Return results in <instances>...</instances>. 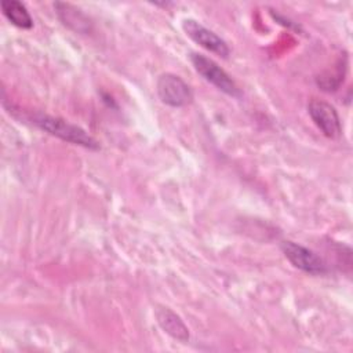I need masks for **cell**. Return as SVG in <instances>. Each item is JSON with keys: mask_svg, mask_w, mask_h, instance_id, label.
Instances as JSON below:
<instances>
[{"mask_svg": "<svg viewBox=\"0 0 353 353\" xmlns=\"http://www.w3.org/2000/svg\"><path fill=\"white\" fill-rule=\"evenodd\" d=\"M156 88L160 101L172 108L186 106L193 99V92L188 83L174 73H163L157 79Z\"/></svg>", "mask_w": 353, "mask_h": 353, "instance_id": "cell-3", "label": "cell"}, {"mask_svg": "<svg viewBox=\"0 0 353 353\" xmlns=\"http://www.w3.org/2000/svg\"><path fill=\"white\" fill-rule=\"evenodd\" d=\"M307 112L317 125V128L328 138L335 139L341 137L342 125L336 109L321 99H312L307 105Z\"/></svg>", "mask_w": 353, "mask_h": 353, "instance_id": "cell-5", "label": "cell"}, {"mask_svg": "<svg viewBox=\"0 0 353 353\" xmlns=\"http://www.w3.org/2000/svg\"><path fill=\"white\" fill-rule=\"evenodd\" d=\"M281 250H283L285 258L296 269L310 273V274L327 273L325 262L314 251H312L298 243H294V241H283Z\"/></svg>", "mask_w": 353, "mask_h": 353, "instance_id": "cell-4", "label": "cell"}, {"mask_svg": "<svg viewBox=\"0 0 353 353\" xmlns=\"http://www.w3.org/2000/svg\"><path fill=\"white\" fill-rule=\"evenodd\" d=\"M156 320L159 323V325L161 327V330L168 334L170 336H172L176 341L181 342H186L189 339V330L185 325V323L182 321V319L172 312L170 307L165 306H159L154 312Z\"/></svg>", "mask_w": 353, "mask_h": 353, "instance_id": "cell-7", "label": "cell"}, {"mask_svg": "<svg viewBox=\"0 0 353 353\" xmlns=\"http://www.w3.org/2000/svg\"><path fill=\"white\" fill-rule=\"evenodd\" d=\"M3 15L17 28L30 29L33 26V19L28 8L17 0H3L0 3Z\"/></svg>", "mask_w": 353, "mask_h": 353, "instance_id": "cell-8", "label": "cell"}, {"mask_svg": "<svg viewBox=\"0 0 353 353\" xmlns=\"http://www.w3.org/2000/svg\"><path fill=\"white\" fill-rule=\"evenodd\" d=\"M25 119H28L32 124H34L37 128H40L44 132H48L50 135H54L65 142L79 145L87 149L97 150L99 149V143L81 127L74 125L63 119L50 116L46 113H30L26 114Z\"/></svg>", "mask_w": 353, "mask_h": 353, "instance_id": "cell-1", "label": "cell"}, {"mask_svg": "<svg viewBox=\"0 0 353 353\" xmlns=\"http://www.w3.org/2000/svg\"><path fill=\"white\" fill-rule=\"evenodd\" d=\"M190 62H192L193 68L196 69V72L201 77H204L208 83L215 85L222 92H225L230 97H240L241 95L240 88L237 87L236 81L211 58H208L203 54L192 52L190 54Z\"/></svg>", "mask_w": 353, "mask_h": 353, "instance_id": "cell-2", "label": "cell"}, {"mask_svg": "<svg viewBox=\"0 0 353 353\" xmlns=\"http://www.w3.org/2000/svg\"><path fill=\"white\" fill-rule=\"evenodd\" d=\"M182 29L200 47H203L222 58H228L230 50H229L226 41L223 39H221L216 33H214L212 30H210L208 28L201 25L200 22L190 19V18L183 19Z\"/></svg>", "mask_w": 353, "mask_h": 353, "instance_id": "cell-6", "label": "cell"}]
</instances>
